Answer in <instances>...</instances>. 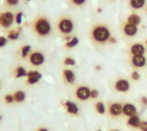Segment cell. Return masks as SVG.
Here are the masks:
<instances>
[{"label":"cell","instance_id":"cell-6","mask_svg":"<svg viewBox=\"0 0 147 131\" xmlns=\"http://www.w3.org/2000/svg\"><path fill=\"white\" fill-rule=\"evenodd\" d=\"M28 62L33 66H40L45 62V56L40 51H34L28 55Z\"/></svg>","mask_w":147,"mask_h":131},{"label":"cell","instance_id":"cell-22","mask_svg":"<svg viewBox=\"0 0 147 131\" xmlns=\"http://www.w3.org/2000/svg\"><path fill=\"white\" fill-rule=\"evenodd\" d=\"M65 106H66V110L70 114H78V106L71 101H66L65 102Z\"/></svg>","mask_w":147,"mask_h":131},{"label":"cell","instance_id":"cell-32","mask_svg":"<svg viewBox=\"0 0 147 131\" xmlns=\"http://www.w3.org/2000/svg\"><path fill=\"white\" fill-rule=\"evenodd\" d=\"M98 94H99V93H98V91L96 90V89H93V90L90 91V98H91V99H96V98L98 96Z\"/></svg>","mask_w":147,"mask_h":131},{"label":"cell","instance_id":"cell-11","mask_svg":"<svg viewBox=\"0 0 147 131\" xmlns=\"http://www.w3.org/2000/svg\"><path fill=\"white\" fill-rule=\"evenodd\" d=\"M76 96L80 100H87L90 97V90L88 87L81 86L76 90Z\"/></svg>","mask_w":147,"mask_h":131},{"label":"cell","instance_id":"cell-10","mask_svg":"<svg viewBox=\"0 0 147 131\" xmlns=\"http://www.w3.org/2000/svg\"><path fill=\"white\" fill-rule=\"evenodd\" d=\"M125 21L139 27L142 23V16L137 11H132L130 14H128V15L127 16Z\"/></svg>","mask_w":147,"mask_h":131},{"label":"cell","instance_id":"cell-39","mask_svg":"<svg viewBox=\"0 0 147 131\" xmlns=\"http://www.w3.org/2000/svg\"><path fill=\"white\" fill-rule=\"evenodd\" d=\"M145 45H146L147 46V39H146V40H145Z\"/></svg>","mask_w":147,"mask_h":131},{"label":"cell","instance_id":"cell-4","mask_svg":"<svg viewBox=\"0 0 147 131\" xmlns=\"http://www.w3.org/2000/svg\"><path fill=\"white\" fill-rule=\"evenodd\" d=\"M139 32H140V28L138 26L128 23L127 21H124L121 24V33L127 38L133 39L137 36Z\"/></svg>","mask_w":147,"mask_h":131},{"label":"cell","instance_id":"cell-27","mask_svg":"<svg viewBox=\"0 0 147 131\" xmlns=\"http://www.w3.org/2000/svg\"><path fill=\"white\" fill-rule=\"evenodd\" d=\"M76 63V61L72 58V57H67L64 59V64L65 65H67V66H73L75 65Z\"/></svg>","mask_w":147,"mask_h":131},{"label":"cell","instance_id":"cell-26","mask_svg":"<svg viewBox=\"0 0 147 131\" xmlns=\"http://www.w3.org/2000/svg\"><path fill=\"white\" fill-rule=\"evenodd\" d=\"M96 111L99 114H104L105 112V106L102 102H98L96 104Z\"/></svg>","mask_w":147,"mask_h":131},{"label":"cell","instance_id":"cell-30","mask_svg":"<svg viewBox=\"0 0 147 131\" xmlns=\"http://www.w3.org/2000/svg\"><path fill=\"white\" fill-rule=\"evenodd\" d=\"M131 78L134 81H139L140 79V75L138 71L134 70L131 73Z\"/></svg>","mask_w":147,"mask_h":131},{"label":"cell","instance_id":"cell-17","mask_svg":"<svg viewBox=\"0 0 147 131\" xmlns=\"http://www.w3.org/2000/svg\"><path fill=\"white\" fill-rule=\"evenodd\" d=\"M22 32V27H18V28H15V29H11L7 33V36L6 38L9 39V40H16L19 36H20V33Z\"/></svg>","mask_w":147,"mask_h":131},{"label":"cell","instance_id":"cell-29","mask_svg":"<svg viewBox=\"0 0 147 131\" xmlns=\"http://www.w3.org/2000/svg\"><path fill=\"white\" fill-rule=\"evenodd\" d=\"M4 101L7 103V104H11L15 101V99H14V96L12 94H7L4 96Z\"/></svg>","mask_w":147,"mask_h":131},{"label":"cell","instance_id":"cell-19","mask_svg":"<svg viewBox=\"0 0 147 131\" xmlns=\"http://www.w3.org/2000/svg\"><path fill=\"white\" fill-rule=\"evenodd\" d=\"M127 124L133 128H140V126L141 124V120L138 116L135 115V116L130 117V118L127 121Z\"/></svg>","mask_w":147,"mask_h":131},{"label":"cell","instance_id":"cell-42","mask_svg":"<svg viewBox=\"0 0 147 131\" xmlns=\"http://www.w3.org/2000/svg\"><path fill=\"white\" fill-rule=\"evenodd\" d=\"M146 13H147V7L146 8Z\"/></svg>","mask_w":147,"mask_h":131},{"label":"cell","instance_id":"cell-12","mask_svg":"<svg viewBox=\"0 0 147 131\" xmlns=\"http://www.w3.org/2000/svg\"><path fill=\"white\" fill-rule=\"evenodd\" d=\"M41 77H42V76L40 72L36 71V70H30L28 72L26 82L29 85H33V84H35L36 82H38L41 79Z\"/></svg>","mask_w":147,"mask_h":131},{"label":"cell","instance_id":"cell-24","mask_svg":"<svg viewBox=\"0 0 147 131\" xmlns=\"http://www.w3.org/2000/svg\"><path fill=\"white\" fill-rule=\"evenodd\" d=\"M13 96H14L15 101H16V102H18V103L22 102V101L25 100V97H26L25 93L22 92V91H16V92L13 94Z\"/></svg>","mask_w":147,"mask_h":131},{"label":"cell","instance_id":"cell-28","mask_svg":"<svg viewBox=\"0 0 147 131\" xmlns=\"http://www.w3.org/2000/svg\"><path fill=\"white\" fill-rule=\"evenodd\" d=\"M20 3V0H4V4L9 7H14L18 5Z\"/></svg>","mask_w":147,"mask_h":131},{"label":"cell","instance_id":"cell-13","mask_svg":"<svg viewBox=\"0 0 147 131\" xmlns=\"http://www.w3.org/2000/svg\"><path fill=\"white\" fill-rule=\"evenodd\" d=\"M115 88L118 92L126 93L129 90L130 84H129V82L126 79H119L116 81L115 84Z\"/></svg>","mask_w":147,"mask_h":131},{"label":"cell","instance_id":"cell-2","mask_svg":"<svg viewBox=\"0 0 147 131\" xmlns=\"http://www.w3.org/2000/svg\"><path fill=\"white\" fill-rule=\"evenodd\" d=\"M32 32L40 39H46L52 35L53 26L51 20L45 15H38L31 22Z\"/></svg>","mask_w":147,"mask_h":131},{"label":"cell","instance_id":"cell-16","mask_svg":"<svg viewBox=\"0 0 147 131\" xmlns=\"http://www.w3.org/2000/svg\"><path fill=\"white\" fill-rule=\"evenodd\" d=\"M63 76L65 80L66 81L67 83L69 84H73L75 82V75L73 71L70 69H65L63 70Z\"/></svg>","mask_w":147,"mask_h":131},{"label":"cell","instance_id":"cell-14","mask_svg":"<svg viewBox=\"0 0 147 131\" xmlns=\"http://www.w3.org/2000/svg\"><path fill=\"white\" fill-rule=\"evenodd\" d=\"M109 113L114 117L120 116L123 113V106L120 103H114L109 106Z\"/></svg>","mask_w":147,"mask_h":131},{"label":"cell","instance_id":"cell-8","mask_svg":"<svg viewBox=\"0 0 147 131\" xmlns=\"http://www.w3.org/2000/svg\"><path fill=\"white\" fill-rule=\"evenodd\" d=\"M127 5L133 11L141 10L147 7V0H127Z\"/></svg>","mask_w":147,"mask_h":131},{"label":"cell","instance_id":"cell-37","mask_svg":"<svg viewBox=\"0 0 147 131\" xmlns=\"http://www.w3.org/2000/svg\"><path fill=\"white\" fill-rule=\"evenodd\" d=\"M96 11H97L98 13H100V12H102V9H101V8H97Z\"/></svg>","mask_w":147,"mask_h":131},{"label":"cell","instance_id":"cell-31","mask_svg":"<svg viewBox=\"0 0 147 131\" xmlns=\"http://www.w3.org/2000/svg\"><path fill=\"white\" fill-rule=\"evenodd\" d=\"M8 42V39L4 36H0V48L4 47L7 45Z\"/></svg>","mask_w":147,"mask_h":131},{"label":"cell","instance_id":"cell-35","mask_svg":"<svg viewBox=\"0 0 147 131\" xmlns=\"http://www.w3.org/2000/svg\"><path fill=\"white\" fill-rule=\"evenodd\" d=\"M101 70V66L100 65H96V70Z\"/></svg>","mask_w":147,"mask_h":131},{"label":"cell","instance_id":"cell-9","mask_svg":"<svg viewBox=\"0 0 147 131\" xmlns=\"http://www.w3.org/2000/svg\"><path fill=\"white\" fill-rule=\"evenodd\" d=\"M131 63L134 68L137 69H141L144 68L147 63L146 57L145 55H140V56H132L131 57Z\"/></svg>","mask_w":147,"mask_h":131},{"label":"cell","instance_id":"cell-40","mask_svg":"<svg viewBox=\"0 0 147 131\" xmlns=\"http://www.w3.org/2000/svg\"><path fill=\"white\" fill-rule=\"evenodd\" d=\"M111 131H119V130H111Z\"/></svg>","mask_w":147,"mask_h":131},{"label":"cell","instance_id":"cell-15","mask_svg":"<svg viewBox=\"0 0 147 131\" xmlns=\"http://www.w3.org/2000/svg\"><path fill=\"white\" fill-rule=\"evenodd\" d=\"M123 114L127 117L135 116L137 114V109L132 104H125L123 106Z\"/></svg>","mask_w":147,"mask_h":131},{"label":"cell","instance_id":"cell-21","mask_svg":"<svg viewBox=\"0 0 147 131\" xmlns=\"http://www.w3.org/2000/svg\"><path fill=\"white\" fill-rule=\"evenodd\" d=\"M19 52H20V57L22 58H25V57H28V55L31 52V45H24L21 46V48L19 50Z\"/></svg>","mask_w":147,"mask_h":131},{"label":"cell","instance_id":"cell-3","mask_svg":"<svg viewBox=\"0 0 147 131\" xmlns=\"http://www.w3.org/2000/svg\"><path fill=\"white\" fill-rule=\"evenodd\" d=\"M75 28V21L71 15L68 14L61 15L56 21V29L65 40H68L73 37Z\"/></svg>","mask_w":147,"mask_h":131},{"label":"cell","instance_id":"cell-20","mask_svg":"<svg viewBox=\"0 0 147 131\" xmlns=\"http://www.w3.org/2000/svg\"><path fill=\"white\" fill-rule=\"evenodd\" d=\"M68 3L70 4V6H71L72 8H84L87 3L88 0H68Z\"/></svg>","mask_w":147,"mask_h":131},{"label":"cell","instance_id":"cell-38","mask_svg":"<svg viewBox=\"0 0 147 131\" xmlns=\"http://www.w3.org/2000/svg\"><path fill=\"white\" fill-rule=\"evenodd\" d=\"M23 1H24L25 3H29V2H30L31 0H23Z\"/></svg>","mask_w":147,"mask_h":131},{"label":"cell","instance_id":"cell-7","mask_svg":"<svg viewBox=\"0 0 147 131\" xmlns=\"http://www.w3.org/2000/svg\"><path fill=\"white\" fill-rule=\"evenodd\" d=\"M129 52L132 56L145 55L146 52V45L142 42H134L129 46Z\"/></svg>","mask_w":147,"mask_h":131},{"label":"cell","instance_id":"cell-33","mask_svg":"<svg viewBox=\"0 0 147 131\" xmlns=\"http://www.w3.org/2000/svg\"><path fill=\"white\" fill-rule=\"evenodd\" d=\"M140 129L141 131H147V122H141Z\"/></svg>","mask_w":147,"mask_h":131},{"label":"cell","instance_id":"cell-41","mask_svg":"<svg viewBox=\"0 0 147 131\" xmlns=\"http://www.w3.org/2000/svg\"><path fill=\"white\" fill-rule=\"evenodd\" d=\"M106 1H114V0H106Z\"/></svg>","mask_w":147,"mask_h":131},{"label":"cell","instance_id":"cell-44","mask_svg":"<svg viewBox=\"0 0 147 131\" xmlns=\"http://www.w3.org/2000/svg\"><path fill=\"white\" fill-rule=\"evenodd\" d=\"M42 1H45V0H42Z\"/></svg>","mask_w":147,"mask_h":131},{"label":"cell","instance_id":"cell-5","mask_svg":"<svg viewBox=\"0 0 147 131\" xmlns=\"http://www.w3.org/2000/svg\"><path fill=\"white\" fill-rule=\"evenodd\" d=\"M15 21V14L10 11H3L0 13V27L9 28Z\"/></svg>","mask_w":147,"mask_h":131},{"label":"cell","instance_id":"cell-25","mask_svg":"<svg viewBox=\"0 0 147 131\" xmlns=\"http://www.w3.org/2000/svg\"><path fill=\"white\" fill-rule=\"evenodd\" d=\"M22 17H23V12L22 11H17L15 14V22L20 26L22 22Z\"/></svg>","mask_w":147,"mask_h":131},{"label":"cell","instance_id":"cell-43","mask_svg":"<svg viewBox=\"0 0 147 131\" xmlns=\"http://www.w3.org/2000/svg\"><path fill=\"white\" fill-rule=\"evenodd\" d=\"M97 131H102V130H97Z\"/></svg>","mask_w":147,"mask_h":131},{"label":"cell","instance_id":"cell-34","mask_svg":"<svg viewBox=\"0 0 147 131\" xmlns=\"http://www.w3.org/2000/svg\"><path fill=\"white\" fill-rule=\"evenodd\" d=\"M141 101L144 105H147V98L146 97H142L141 99Z\"/></svg>","mask_w":147,"mask_h":131},{"label":"cell","instance_id":"cell-1","mask_svg":"<svg viewBox=\"0 0 147 131\" xmlns=\"http://www.w3.org/2000/svg\"><path fill=\"white\" fill-rule=\"evenodd\" d=\"M89 36L94 44L104 45L109 43V40L114 36V34L111 27L108 23L98 21L93 24L90 28Z\"/></svg>","mask_w":147,"mask_h":131},{"label":"cell","instance_id":"cell-18","mask_svg":"<svg viewBox=\"0 0 147 131\" xmlns=\"http://www.w3.org/2000/svg\"><path fill=\"white\" fill-rule=\"evenodd\" d=\"M27 75H28V71L22 66H17L14 70V76L16 78L27 77Z\"/></svg>","mask_w":147,"mask_h":131},{"label":"cell","instance_id":"cell-23","mask_svg":"<svg viewBox=\"0 0 147 131\" xmlns=\"http://www.w3.org/2000/svg\"><path fill=\"white\" fill-rule=\"evenodd\" d=\"M78 43H79V39L77 36H73L70 39L66 40V42L65 43V47L68 49H71L75 47Z\"/></svg>","mask_w":147,"mask_h":131},{"label":"cell","instance_id":"cell-36","mask_svg":"<svg viewBox=\"0 0 147 131\" xmlns=\"http://www.w3.org/2000/svg\"><path fill=\"white\" fill-rule=\"evenodd\" d=\"M38 131H48L47 129H45V128H40V129H39Z\"/></svg>","mask_w":147,"mask_h":131}]
</instances>
